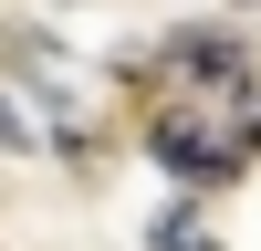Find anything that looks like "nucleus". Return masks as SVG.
<instances>
[{
	"label": "nucleus",
	"instance_id": "2",
	"mask_svg": "<svg viewBox=\"0 0 261 251\" xmlns=\"http://www.w3.org/2000/svg\"><path fill=\"white\" fill-rule=\"evenodd\" d=\"M146 251H220V241H209V220H199V209H167V220L146 230Z\"/></svg>",
	"mask_w": 261,
	"mask_h": 251
},
{
	"label": "nucleus",
	"instance_id": "1",
	"mask_svg": "<svg viewBox=\"0 0 261 251\" xmlns=\"http://www.w3.org/2000/svg\"><path fill=\"white\" fill-rule=\"evenodd\" d=\"M146 146H157V167H178L188 188L241 178L261 157V73H241V84H157Z\"/></svg>",
	"mask_w": 261,
	"mask_h": 251
}]
</instances>
